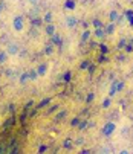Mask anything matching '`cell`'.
<instances>
[{
    "label": "cell",
    "mask_w": 133,
    "mask_h": 154,
    "mask_svg": "<svg viewBox=\"0 0 133 154\" xmlns=\"http://www.w3.org/2000/svg\"><path fill=\"white\" fill-rule=\"evenodd\" d=\"M12 28L15 29V31H23V28H25V21H23V17L21 15H17V17H14V20H12Z\"/></svg>",
    "instance_id": "1"
},
{
    "label": "cell",
    "mask_w": 133,
    "mask_h": 154,
    "mask_svg": "<svg viewBox=\"0 0 133 154\" xmlns=\"http://www.w3.org/2000/svg\"><path fill=\"white\" fill-rule=\"evenodd\" d=\"M115 130H116V125L113 122H107L104 125V128H103V134L104 136H112L115 133Z\"/></svg>",
    "instance_id": "2"
},
{
    "label": "cell",
    "mask_w": 133,
    "mask_h": 154,
    "mask_svg": "<svg viewBox=\"0 0 133 154\" xmlns=\"http://www.w3.org/2000/svg\"><path fill=\"white\" fill-rule=\"evenodd\" d=\"M6 54L8 55H17L18 54V45L17 43H9L6 48Z\"/></svg>",
    "instance_id": "3"
},
{
    "label": "cell",
    "mask_w": 133,
    "mask_h": 154,
    "mask_svg": "<svg viewBox=\"0 0 133 154\" xmlns=\"http://www.w3.org/2000/svg\"><path fill=\"white\" fill-rule=\"evenodd\" d=\"M93 35H95L97 38H104L106 31H104V29H101V28H97V29H95V32H93Z\"/></svg>",
    "instance_id": "4"
},
{
    "label": "cell",
    "mask_w": 133,
    "mask_h": 154,
    "mask_svg": "<svg viewBox=\"0 0 133 154\" xmlns=\"http://www.w3.org/2000/svg\"><path fill=\"white\" fill-rule=\"evenodd\" d=\"M46 69H48V66H46V64H40L35 70H37L38 75H44V73H46Z\"/></svg>",
    "instance_id": "5"
},
{
    "label": "cell",
    "mask_w": 133,
    "mask_h": 154,
    "mask_svg": "<svg viewBox=\"0 0 133 154\" xmlns=\"http://www.w3.org/2000/svg\"><path fill=\"white\" fill-rule=\"evenodd\" d=\"M66 25H68L69 28H74L77 25V18L75 17H68V23H66Z\"/></svg>",
    "instance_id": "6"
},
{
    "label": "cell",
    "mask_w": 133,
    "mask_h": 154,
    "mask_svg": "<svg viewBox=\"0 0 133 154\" xmlns=\"http://www.w3.org/2000/svg\"><path fill=\"white\" fill-rule=\"evenodd\" d=\"M28 81H29V72H26V73H23V75L20 76V82H21V84H25V82H28Z\"/></svg>",
    "instance_id": "7"
},
{
    "label": "cell",
    "mask_w": 133,
    "mask_h": 154,
    "mask_svg": "<svg viewBox=\"0 0 133 154\" xmlns=\"http://www.w3.org/2000/svg\"><path fill=\"white\" fill-rule=\"evenodd\" d=\"M90 34H92L90 31H84L83 35H81V40H83V41H89V38H90Z\"/></svg>",
    "instance_id": "8"
},
{
    "label": "cell",
    "mask_w": 133,
    "mask_h": 154,
    "mask_svg": "<svg viewBox=\"0 0 133 154\" xmlns=\"http://www.w3.org/2000/svg\"><path fill=\"white\" fill-rule=\"evenodd\" d=\"M116 82H118V81H113V82H112V89H110V93H109V95H110V98H112V96L118 92V90H116Z\"/></svg>",
    "instance_id": "9"
},
{
    "label": "cell",
    "mask_w": 133,
    "mask_h": 154,
    "mask_svg": "<svg viewBox=\"0 0 133 154\" xmlns=\"http://www.w3.org/2000/svg\"><path fill=\"white\" fill-rule=\"evenodd\" d=\"M46 32H48L49 35H54V34H55V26H54V25H48Z\"/></svg>",
    "instance_id": "10"
},
{
    "label": "cell",
    "mask_w": 133,
    "mask_h": 154,
    "mask_svg": "<svg viewBox=\"0 0 133 154\" xmlns=\"http://www.w3.org/2000/svg\"><path fill=\"white\" fill-rule=\"evenodd\" d=\"M116 20H118V12L116 11H112V12H110V21H113V23H115Z\"/></svg>",
    "instance_id": "11"
},
{
    "label": "cell",
    "mask_w": 133,
    "mask_h": 154,
    "mask_svg": "<svg viewBox=\"0 0 133 154\" xmlns=\"http://www.w3.org/2000/svg\"><path fill=\"white\" fill-rule=\"evenodd\" d=\"M115 31V23L112 21V23H110L109 26H107V31H106V34H110V32H113Z\"/></svg>",
    "instance_id": "12"
},
{
    "label": "cell",
    "mask_w": 133,
    "mask_h": 154,
    "mask_svg": "<svg viewBox=\"0 0 133 154\" xmlns=\"http://www.w3.org/2000/svg\"><path fill=\"white\" fill-rule=\"evenodd\" d=\"M37 76H38L37 70H31V72H29V79H31V81H32V79H35Z\"/></svg>",
    "instance_id": "13"
},
{
    "label": "cell",
    "mask_w": 133,
    "mask_h": 154,
    "mask_svg": "<svg viewBox=\"0 0 133 154\" xmlns=\"http://www.w3.org/2000/svg\"><path fill=\"white\" fill-rule=\"evenodd\" d=\"M109 105H110V96L103 101V108H109Z\"/></svg>",
    "instance_id": "14"
},
{
    "label": "cell",
    "mask_w": 133,
    "mask_h": 154,
    "mask_svg": "<svg viewBox=\"0 0 133 154\" xmlns=\"http://www.w3.org/2000/svg\"><path fill=\"white\" fill-rule=\"evenodd\" d=\"M6 57H8L6 52H0V63H5L6 61Z\"/></svg>",
    "instance_id": "15"
},
{
    "label": "cell",
    "mask_w": 133,
    "mask_h": 154,
    "mask_svg": "<svg viewBox=\"0 0 133 154\" xmlns=\"http://www.w3.org/2000/svg\"><path fill=\"white\" fill-rule=\"evenodd\" d=\"M93 25H95L97 28H101V26H103V25H101V21H100V20H97V21H95V23H93Z\"/></svg>",
    "instance_id": "16"
},
{
    "label": "cell",
    "mask_w": 133,
    "mask_h": 154,
    "mask_svg": "<svg viewBox=\"0 0 133 154\" xmlns=\"http://www.w3.org/2000/svg\"><path fill=\"white\" fill-rule=\"evenodd\" d=\"M29 3H31V5H34V6H35V5H37V3H38V0H29Z\"/></svg>",
    "instance_id": "17"
}]
</instances>
